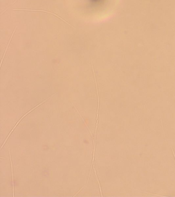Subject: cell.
<instances>
[{
	"mask_svg": "<svg viewBox=\"0 0 175 197\" xmlns=\"http://www.w3.org/2000/svg\"><path fill=\"white\" fill-rule=\"evenodd\" d=\"M15 28L14 31H13V33L11 34V35L10 36V38L9 39V41H8V43L7 45V46L6 47V48L5 49V51H4V54H3V56L2 59V60H1V67L2 66L3 62V60H4V59L5 58V55L6 54V52H7V50L8 47L9 46V44H10V42H11V39L13 38V34H14V33H15Z\"/></svg>",
	"mask_w": 175,
	"mask_h": 197,
	"instance_id": "1",
	"label": "cell"
}]
</instances>
